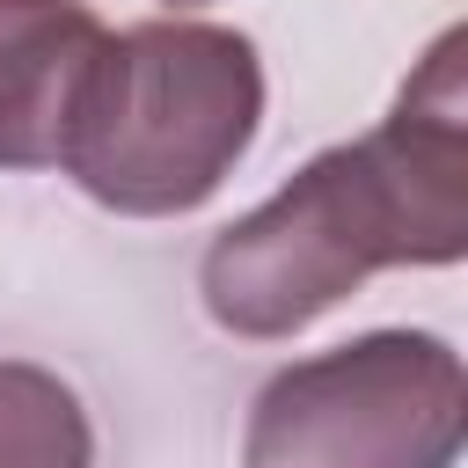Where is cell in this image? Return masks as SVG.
I'll return each mask as SVG.
<instances>
[{"label":"cell","instance_id":"obj_1","mask_svg":"<svg viewBox=\"0 0 468 468\" xmlns=\"http://www.w3.org/2000/svg\"><path fill=\"white\" fill-rule=\"evenodd\" d=\"M468 37L439 29L366 139L322 146L197 256V300L227 336L278 344L351 300L373 271L468 256Z\"/></svg>","mask_w":468,"mask_h":468},{"label":"cell","instance_id":"obj_4","mask_svg":"<svg viewBox=\"0 0 468 468\" xmlns=\"http://www.w3.org/2000/svg\"><path fill=\"white\" fill-rule=\"evenodd\" d=\"M102 37L88 0H0V168H58Z\"/></svg>","mask_w":468,"mask_h":468},{"label":"cell","instance_id":"obj_5","mask_svg":"<svg viewBox=\"0 0 468 468\" xmlns=\"http://www.w3.org/2000/svg\"><path fill=\"white\" fill-rule=\"evenodd\" d=\"M0 468H95L88 402L29 358H0Z\"/></svg>","mask_w":468,"mask_h":468},{"label":"cell","instance_id":"obj_3","mask_svg":"<svg viewBox=\"0 0 468 468\" xmlns=\"http://www.w3.org/2000/svg\"><path fill=\"white\" fill-rule=\"evenodd\" d=\"M461 439V351L431 329H366L256 388L241 468H453Z\"/></svg>","mask_w":468,"mask_h":468},{"label":"cell","instance_id":"obj_2","mask_svg":"<svg viewBox=\"0 0 468 468\" xmlns=\"http://www.w3.org/2000/svg\"><path fill=\"white\" fill-rule=\"evenodd\" d=\"M256 132V44L227 22L154 15L102 37L58 146V176H73V190L102 212L183 219L249 161Z\"/></svg>","mask_w":468,"mask_h":468},{"label":"cell","instance_id":"obj_6","mask_svg":"<svg viewBox=\"0 0 468 468\" xmlns=\"http://www.w3.org/2000/svg\"><path fill=\"white\" fill-rule=\"evenodd\" d=\"M161 7H176V15H183V7H212V0H161Z\"/></svg>","mask_w":468,"mask_h":468}]
</instances>
